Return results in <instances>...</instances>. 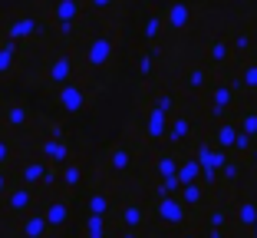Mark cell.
<instances>
[{"instance_id": "1", "label": "cell", "mask_w": 257, "mask_h": 238, "mask_svg": "<svg viewBox=\"0 0 257 238\" xmlns=\"http://www.w3.org/2000/svg\"><path fill=\"white\" fill-rule=\"evenodd\" d=\"M115 56V37L112 33H92L86 37L83 50H79V63H83L86 73H99V69H106Z\"/></svg>"}, {"instance_id": "2", "label": "cell", "mask_w": 257, "mask_h": 238, "mask_svg": "<svg viewBox=\"0 0 257 238\" xmlns=\"http://www.w3.org/2000/svg\"><path fill=\"white\" fill-rule=\"evenodd\" d=\"M79 69H83V63H79V53H76V50H56V53L50 56V63H46L43 76L53 90H63V86H69L73 80H79Z\"/></svg>"}, {"instance_id": "3", "label": "cell", "mask_w": 257, "mask_h": 238, "mask_svg": "<svg viewBox=\"0 0 257 238\" xmlns=\"http://www.w3.org/2000/svg\"><path fill=\"white\" fill-rule=\"evenodd\" d=\"M86 10H89L86 0H53V4H50V23H53L56 33L69 37V33L83 23Z\"/></svg>"}, {"instance_id": "4", "label": "cell", "mask_w": 257, "mask_h": 238, "mask_svg": "<svg viewBox=\"0 0 257 238\" xmlns=\"http://www.w3.org/2000/svg\"><path fill=\"white\" fill-rule=\"evenodd\" d=\"M20 185H30V189H53V185H60V169H53V166H46L43 159H23L20 162Z\"/></svg>"}, {"instance_id": "5", "label": "cell", "mask_w": 257, "mask_h": 238, "mask_svg": "<svg viewBox=\"0 0 257 238\" xmlns=\"http://www.w3.org/2000/svg\"><path fill=\"white\" fill-rule=\"evenodd\" d=\"M43 23H40V17L33 14H20V17H10L7 23H4V40H10V43H33V40L43 37Z\"/></svg>"}, {"instance_id": "6", "label": "cell", "mask_w": 257, "mask_h": 238, "mask_svg": "<svg viewBox=\"0 0 257 238\" xmlns=\"http://www.w3.org/2000/svg\"><path fill=\"white\" fill-rule=\"evenodd\" d=\"M56 106H60L66 116H79V113H86V109L92 106V93H89V86H86L83 80H73L69 86L56 90Z\"/></svg>"}, {"instance_id": "7", "label": "cell", "mask_w": 257, "mask_h": 238, "mask_svg": "<svg viewBox=\"0 0 257 238\" xmlns=\"http://www.w3.org/2000/svg\"><path fill=\"white\" fill-rule=\"evenodd\" d=\"M4 212L14 215V218H23V215H30V212H37V189L17 182L14 189H10L7 202H4Z\"/></svg>"}, {"instance_id": "8", "label": "cell", "mask_w": 257, "mask_h": 238, "mask_svg": "<svg viewBox=\"0 0 257 238\" xmlns=\"http://www.w3.org/2000/svg\"><path fill=\"white\" fill-rule=\"evenodd\" d=\"M40 159L53 169H63L73 162V149H69L66 139H40Z\"/></svg>"}, {"instance_id": "9", "label": "cell", "mask_w": 257, "mask_h": 238, "mask_svg": "<svg viewBox=\"0 0 257 238\" xmlns=\"http://www.w3.org/2000/svg\"><path fill=\"white\" fill-rule=\"evenodd\" d=\"M43 215L46 222H50V231H63L69 225V218H73V202L63 195V199H50L43 205Z\"/></svg>"}, {"instance_id": "10", "label": "cell", "mask_w": 257, "mask_h": 238, "mask_svg": "<svg viewBox=\"0 0 257 238\" xmlns=\"http://www.w3.org/2000/svg\"><path fill=\"white\" fill-rule=\"evenodd\" d=\"M83 185H86V166L79 159H73L69 166H63V169H60V189L66 192V199H69V195H76Z\"/></svg>"}, {"instance_id": "11", "label": "cell", "mask_w": 257, "mask_h": 238, "mask_svg": "<svg viewBox=\"0 0 257 238\" xmlns=\"http://www.w3.org/2000/svg\"><path fill=\"white\" fill-rule=\"evenodd\" d=\"M4 129H10V132H27V129H33V113L23 103H7V116H4Z\"/></svg>"}, {"instance_id": "12", "label": "cell", "mask_w": 257, "mask_h": 238, "mask_svg": "<svg viewBox=\"0 0 257 238\" xmlns=\"http://www.w3.org/2000/svg\"><path fill=\"white\" fill-rule=\"evenodd\" d=\"M20 238H50V222H46L43 208H37V212H30V215L20 218Z\"/></svg>"}, {"instance_id": "13", "label": "cell", "mask_w": 257, "mask_h": 238, "mask_svg": "<svg viewBox=\"0 0 257 238\" xmlns=\"http://www.w3.org/2000/svg\"><path fill=\"white\" fill-rule=\"evenodd\" d=\"M83 205H86V215H89V218H109V212H112V195L96 185V189L86 195Z\"/></svg>"}, {"instance_id": "14", "label": "cell", "mask_w": 257, "mask_h": 238, "mask_svg": "<svg viewBox=\"0 0 257 238\" xmlns=\"http://www.w3.org/2000/svg\"><path fill=\"white\" fill-rule=\"evenodd\" d=\"M17 60H20V46L10 40H0V76H10L17 69Z\"/></svg>"}, {"instance_id": "15", "label": "cell", "mask_w": 257, "mask_h": 238, "mask_svg": "<svg viewBox=\"0 0 257 238\" xmlns=\"http://www.w3.org/2000/svg\"><path fill=\"white\" fill-rule=\"evenodd\" d=\"M79 235H83V238H109V235H112V231H109V218H89V215H86Z\"/></svg>"}, {"instance_id": "16", "label": "cell", "mask_w": 257, "mask_h": 238, "mask_svg": "<svg viewBox=\"0 0 257 238\" xmlns=\"http://www.w3.org/2000/svg\"><path fill=\"white\" fill-rule=\"evenodd\" d=\"M128 162H132L128 149H122V146L109 149V155H106V166H109V172H125V169H128Z\"/></svg>"}, {"instance_id": "17", "label": "cell", "mask_w": 257, "mask_h": 238, "mask_svg": "<svg viewBox=\"0 0 257 238\" xmlns=\"http://www.w3.org/2000/svg\"><path fill=\"white\" fill-rule=\"evenodd\" d=\"M142 205H136V202H125V205L119 208V222L125 225V228H136L139 222H142Z\"/></svg>"}, {"instance_id": "18", "label": "cell", "mask_w": 257, "mask_h": 238, "mask_svg": "<svg viewBox=\"0 0 257 238\" xmlns=\"http://www.w3.org/2000/svg\"><path fill=\"white\" fill-rule=\"evenodd\" d=\"M14 159H17V149H14V142L0 136V172H7V166H10Z\"/></svg>"}, {"instance_id": "19", "label": "cell", "mask_w": 257, "mask_h": 238, "mask_svg": "<svg viewBox=\"0 0 257 238\" xmlns=\"http://www.w3.org/2000/svg\"><path fill=\"white\" fill-rule=\"evenodd\" d=\"M86 7H89L92 14H106V10L115 7V0H86Z\"/></svg>"}, {"instance_id": "20", "label": "cell", "mask_w": 257, "mask_h": 238, "mask_svg": "<svg viewBox=\"0 0 257 238\" xmlns=\"http://www.w3.org/2000/svg\"><path fill=\"white\" fill-rule=\"evenodd\" d=\"M10 189H14V182H10V176H7V172H0V208H4V202H7Z\"/></svg>"}, {"instance_id": "21", "label": "cell", "mask_w": 257, "mask_h": 238, "mask_svg": "<svg viewBox=\"0 0 257 238\" xmlns=\"http://www.w3.org/2000/svg\"><path fill=\"white\" fill-rule=\"evenodd\" d=\"M4 116H7V103L0 100V126H4Z\"/></svg>"}]
</instances>
